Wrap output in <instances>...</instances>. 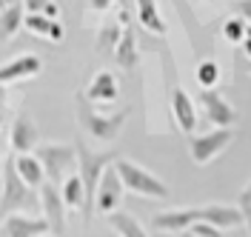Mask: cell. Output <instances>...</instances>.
Returning <instances> with one entry per match:
<instances>
[{
    "label": "cell",
    "instance_id": "obj_1",
    "mask_svg": "<svg viewBox=\"0 0 251 237\" xmlns=\"http://www.w3.org/2000/svg\"><path fill=\"white\" fill-rule=\"evenodd\" d=\"M75 111H77L80 129H83L89 137H97V140H106V143L114 140V137L123 132L126 120H128V106L120 109V111H100V106L92 103L83 92L75 97Z\"/></svg>",
    "mask_w": 251,
    "mask_h": 237
},
{
    "label": "cell",
    "instance_id": "obj_2",
    "mask_svg": "<svg viewBox=\"0 0 251 237\" xmlns=\"http://www.w3.org/2000/svg\"><path fill=\"white\" fill-rule=\"evenodd\" d=\"M77 174L86 186V211H83V220L89 223L94 214V197H97V186L103 180V174L109 169L111 163L117 160L114 152H92L83 140H77Z\"/></svg>",
    "mask_w": 251,
    "mask_h": 237
},
{
    "label": "cell",
    "instance_id": "obj_3",
    "mask_svg": "<svg viewBox=\"0 0 251 237\" xmlns=\"http://www.w3.org/2000/svg\"><path fill=\"white\" fill-rule=\"evenodd\" d=\"M34 206L40 209V194H34V189L20 180V174L15 169V158L6 155V160H3V189H0V217L29 211Z\"/></svg>",
    "mask_w": 251,
    "mask_h": 237
},
{
    "label": "cell",
    "instance_id": "obj_4",
    "mask_svg": "<svg viewBox=\"0 0 251 237\" xmlns=\"http://www.w3.org/2000/svg\"><path fill=\"white\" fill-rule=\"evenodd\" d=\"M114 172L120 174L126 191H134L140 197H151V200H166L169 197V186L151 174L149 169H143L137 163H131L128 158H117L114 160Z\"/></svg>",
    "mask_w": 251,
    "mask_h": 237
},
{
    "label": "cell",
    "instance_id": "obj_5",
    "mask_svg": "<svg viewBox=\"0 0 251 237\" xmlns=\"http://www.w3.org/2000/svg\"><path fill=\"white\" fill-rule=\"evenodd\" d=\"M34 158L43 163L46 169V177L60 186L66 180V174L75 172V163H77V149L75 146H66V143H43L34 149Z\"/></svg>",
    "mask_w": 251,
    "mask_h": 237
},
{
    "label": "cell",
    "instance_id": "obj_6",
    "mask_svg": "<svg viewBox=\"0 0 251 237\" xmlns=\"http://www.w3.org/2000/svg\"><path fill=\"white\" fill-rule=\"evenodd\" d=\"M234 143V129H211L208 134H188V158L194 166H208Z\"/></svg>",
    "mask_w": 251,
    "mask_h": 237
},
{
    "label": "cell",
    "instance_id": "obj_7",
    "mask_svg": "<svg viewBox=\"0 0 251 237\" xmlns=\"http://www.w3.org/2000/svg\"><path fill=\"white\" fill-rule=\"evenodd\" d=\"M40 211H43V220L49 223V232L54 237H63V232H66V203H63L60 186H54L51 180L40 186Z\"/></svg>",
    "mask_w": 251,
    "mask_h": 237
},
{
    "label": "cell",
    "instance_id": "obj_8",
    "mask_svg": "<svg viewBox=\"0 0 251 237\" xmlns=\"http://www.w3.org/2000/svg\"><path fill=\"white\" fill-rule=\"evenodd\" d=\"M37 123L29 111H17V117L9 126V149L15 155H31L40 143H37Z\"/></svg>",
    "mask_w": 251,
    "mask_h": 237
},
{
    "label": "cell",
    "instance_id": "obj_9",
    "mask_svg": "<svg viewBox=\"0 0 251 237\" xmlns=\"http://www.w3.org/2000/svg\"><path fill=\"white\" fill-rule=\"evenodd\" d=\"M200 106H203V114L214 123V129H231L237 123V109L214 89L200 92Z\"/></svg>",
    "mask_w": 251,
    "mask_h": 237
},
{
    "label": "cell",
    "instance_id": "obj_10",
    "mask_svg": "<svg viewBox=\"0 0 251 237\" xmlns=\"http://www.w3.org/2000/svg\"><path fill=\"white\" fill-rule=\"evenodd\" d=\"M123 180H120V174L114 172V163H111L106 174H103V180H100V186H97V197H94V209L97 211H103L106 217H109L111 211H117L120 203H123Z\"/></svg>",
    "mask_w": 251,
    "mask_h": 237
},
{
    "label": "cell",
    "instance_id": "obj_11",
    "mask_svg": "<svg viewBox=\"0 0 251 237\" xmlns=\"http://www.w3.org/2000/svg\"><path fill=\"white\" fill-rule=\"evenodd\" d=\"M40 72H43V60L37 54H17L12 60L0 63V83L12 86V83H20V80L37 78Z\"/></svg>",
    "mask_w": 251,
    "mask_h": 237
},
{
    "label": "cell",
    "instance_id": "obj_12",
    "mask_svg": "<svg viewBox=\"0 0 251 237\" xmlns=\"http://www.w3.org/2000/svg\"><path fill=\"white\" fill-rule=\"evenodd\" d=\"M51 235L49 223L43 217H29V214H9L0 223V237H43Z\"/></svg>",
    "mask_w": 251,
    "mask_h": 237
},
{
    "label": "cell",
    "instance_id": "obj_13",
    "mask_svg": "<svg viewBox=\"0 0 251 237\" xmlns=\"http://www.w3.org/2000/svg\"><path fill=\"white\" fill-rule=\"evenodd\" d=\"M200 220L197 209H172V211H160L151 217V229L157 232H169V235H183L194 223Z\"/></svg>",
    "mask_w": 251,
    "mask_h": 237
},
{
    "label": "cell",
    "instance_id": "obj_14",
    "mask_svg": "<svg viewBox=\"0 0 251 237\" xmlns=\"http://www.w3.org/2000/svg\"><path fill=\"white\" fill-rule=\"evenodd\" d=\"M200 211V220L203 223H211L217 229H240L243 226V214L237 206H228V203H205V206H197Z\"/></svg>",
    "mask_w": 251,
    "mask_h": 237
},
{
    "label": "cell",
    "instance_id": "obj_15",
    "mask_svg": "<svg viewBox=\"0 0 251 237\" xmlns=\"http://www.w3.org/2000/svg\"><path fill=\"white\" fill-rule=\"evenodd\" d=\"M172 114L183 134H194V129H197V106L188 97L186 89H180V86L172 92Z\"/></svg>",
    "mask_w": 251,
    "mask_h": 237
},
{
    "label": "cell",
    "instance_id": "obj_16",
    "mask_svg": "<svg viewBox=\"0 0 251 237\" xmlns=\"http://www.w3.org/2000/svg\"><path fill=\"white\" fill-rule=\"evenodd\" d=\"M83 95L89 97L97 106H111L117 97H120V86H117V78L111 72H97L92 78V83L83 89Z\"/></svg>",
    "mask_w": 251,
    "mask_h": 237
},
{
    "label": "cell",
    "instance_id": "obj_17",
    "mask_svg": "<svg viewBox=\"0 0 251 237\" xmlns=\"http://www.w3.org/2000/svg\"><path fill=\"white\" fill-rule=\"evenodd\" d=\"M114 60H117V66L126 69V72H134L137 63H140L137 37H134V29H131L128 20L123 23V34H120V40H117V46H114Z\"/></svg>",
    "mask_w": 251,
    "mask_h": 237
},
{
    "label": "cell",
    "instance_id": "obj_18",
    "mask_svg": "<svg viewBox=\"0 0 251 237\" xmlns=\"http://www.w3.org/2000/svg\"><path fill=\"white\" fill-rule=\"evenodd\" d=\"M12 158H15V169L26 186L40 189L46 183V169H43V163L34 158V155H12Z\"/></svg>",
    "mask_w": 251,
    "mask_h": 237
},
{
    "label": "cell",
    "instance_id": "obj_19",
    "mask_svg": "<svg viewBox=\"0 0 251 237\" xmlns=\"http://www.w3.org/2000/svg\"><path fill=\"white\" fill-rule=\"evenodd\" d=\"M26 20V6L23 0H12L6 9H0V40H12Z\"/></svg>",
    "mask_w": 251,
    "mask_h": 237
},
{
    "label": "cell",
    "instance_id": "obj_20",
    "mask_svg": "<svg viewBox=\"0 0 251 237\" xmlns=\"http://www.w3.org/2000/svg\"><path fill=\"white\" fill-rule=\"evenodd\" d=\"M23 29L31 34H37V37H43V40H63V26L60 20H51L46 15H26L23 20Z\"/></svg>",
    "mask_w": 251,
    "mask_h": 237
},
{
    "label": "cell",
    "instance_id": "obj_21",
    "mask_svg": "<svg viewBox=\"0 0 251 237\" xmlns=\"http://www.w3.org/2000/svg\"><path fill=\"white\" fill-rule=\"evenodd\" d=\"M60 194H63L66 209H80V211H86V186H83V180H80L77 172L66 174V180L60 183Z\"/></svg>",
    "mask_w": 251,
    "mask_h": 237
},
{
    "label": "cell",
    "instance_id": "obj_22",
    "mask_svg": "<svg viewBox=\"0 0 251 237\" xmlns=\"http://www.w3.org/2000/svg\"><path fill=\"white\" fill-rule=\"evenodd\" d=\"M109 226L114 229V235L117 237H149V232L143 229V223L134 217V214H128V211H111L109 214Z\"/></svg>",
    "mask_w": 251,
    "mask_h": 237
},
{
    "label": "cell",
    "instance_id": "obj_23",
    "mask_svg": "<svg viewBox=\"0 0 251 237\" xmlns=\"http://www.w3.org/2000/svg\"><path fill=\"white\" fill-rule=\"evenodd\" d=\"M137 3V20L146 32L151 34H166V23L157 12V0H134Z\"/></svg>",
    "mask_w": 251,
    "mask_h": 237
},
{
    "label": "cell",
    "instance_id": "obj_24",
    "mask_svg": "<svg viewBox=\"0 0 251 237\" xmlns=\"http://www.w3.org/2000/svg\"><path fill=\"white\" fill-rule=\"evenodd\" d=\"M120 34H123L120 23H103L100 32H97V40H94V52L97 54H114V46H117Z\"/></svg>",
    "mask_w": 251,
    "mask_h": 237
},
{
    "label": "cell",
    "instance_id": "obj_25",
    "mask_svg": "<svg viewBox=\"0 0 251 237\" xmlns=\"http://www.w3.org/2000/svg\"><path fill=\"white\" fill-rule=\"evenodd\" d=\"M197 83L203 86V89H214L220 83V63L217 60H203V63L197 66Z\"/></svg>",
    "mask_w": 251,
    "mask_h": 237
},
{
    "label": "cell",
    "instance_id": "obj_26",
    "mask_svg": "<svg viewBox=\"0 0 251 237\" xmlns=\"http://www.w3.org/2000/svg\"><path fill=\"white\" fill-rule=\"evenodd\" d=\"M246 29H249V23H246L243 17L231 15L223 23V37H226L228 43H243V40H246Z\"/></svg>",
    "mask_w": 251,
    "mask_h": 237
},
{
    "label": "cell",
    "instance_id": "obj_27",
    "mask_svg": "<svg viewBox=\"0 0 251 237\" xmlns=\"http://www.w3.org/2000/svg\"><path fill=\"white\" fill-rule=\"evenodd\" d=\"M237 209H240V214H243L246 232L251 235V177H249V183H246V189L240 191V197H237Z\"/></svg>",
    "mask_w": 251,
    "mask_h": 237
},
{
    "label": "cell",
    "instance_id": "obj_28",
    "mask_svg": "<svg viewBox=\"0 0 251 237\" xmlns=\"http://www.w3.org/2000/svg\"><path fill=\"white\" fill-rule=\"evenodd\" d=\"M188 232H191V235H197V237H223V229L211 226V223H203V220H197Z\"/></svg>",
    "mask_w": 251,
    "mask_h": 237
},
{
    "label": "cell",
    "instance_id": "obj_29",
    "mask_svg": "<svg viewBox=\"0 0 251 237\" xmlns=\"http://www.w3.org/2000/svg\"><path fill=\"white\" fill-rule=\"evenodd\" d=\"M231 12L249 23L251 20V0H234V3H231Z\"/></svg>",
    "mask_w": 251,
    "mask_h": 237
},
{
    "label": "cell",
    "instance_id": "obj_30",
    "mask_svg": "<svg viewBox=\"0 0 251 237\" xmlns=\"http://www.w3.org/2000/svg\"><path fill=\"white\" fill-rule=\"evenodd\" d=\"M46 3H49V0H23V6H26V15H43Z\"/></svg>",
    "mask_w": 251,
    "mask_h": 237
},
{
    "label": "cell",
    "instance_id": "obj_31",
    "mask_svg": "<svg viewBox=\"0 0 251 237\" xmlns=\"http://www.w3.org/2000/svg\"><path fill=\"white\" fill-rule=\"evenodd\" d=\"M6 106H9V86L0 83V129L6 123Z\"/></svg>",
    "mask_w": 251,
    "mask_h": 237
},
{
    "label": "cell",
    "instance_id": "obj_32",
    "mask_svg": "<svg viewBox=\"0 0 251 237\" xmlns=\"http://www.w3.org/2000/svg\"><path fill=\"white\" fill-rule=\"evenodd\" d=\"M43 15L51 17V20H60V6H57V0H49L46 9H43Z\"/></svg>",
    "mask_w": 251,
    "mask_h": 237
},
{
    "label": "cell",
    "instance_id": "obj_33",
    "mask_svg": "<svg viewBox=\"0 0 251 237\" xmlns=\"http://www.w3.org/2000/svg\"><path fill=\"white\" fill-rule=\"evenodd\" d=\"M111 3H114V0H89V9H92V12H106Z\"/></svg>",
    "mask_w": 251,
    "mask_h": 237
},
{
    "label": "cell",
    "instance_id": "obj_34",
    "mask_svg": "<svg viewBox=\"0 0 251 237\" xmlns=\"http://www.w3.org/2000/svg\"><path fill=\"white\" fill-rule=\"evenodd\" d=\"M6 149H9V140H6V132L0 129V158H6Z\"/></svg>",
    "mask_w": 251,
    "mask_h": 237
},
{
    "label": "cell",
    "instance_id": "obj_35",
    "mask_svg": "<svg viewBox=\"0 0 251 237\" xmlns=\"http://www.w3.org/2000/svg\"><path fill=\"white\" fill-rule=\"evenodd\" d=\"M243 52H246V54L251 57V26L246 29V40H243Z\"/></svg>",
    "mask_w": 251,
    "mask_h": 237
},
{
    "label": "cell",
    "instance_id": "obj_36",
    "mask_svg": "<svg viewBox=\"0 0 251 237\" xmlns=\"http://www.w3.org/2000/svg\"><path fill=\"white\" fill-rule=\"evenodd\" d=\"M9 3H12V0H0V9H6V6H9Z\"/></svg>",
    "mask_w": 251,
    "mask_h": 237
},
{
    "label": "cell",
    "instance_id": "obj_37",
    "mask_svg": "<svg viewBox=\"0 0 251 237\" xmlns=\"http://www.w3.org/2000/svg\"><path fill=\"white\" fill-rule=\"evenodd\" d=\"M183 237H197V235H191V232H183Z\"/></svg>",
    "mask_w": 251,
    "mask_h": 237
},
{
    "label": "cell",
    "instance_id": "obj_38",
    "mask_svg": "<svg viewBox=\"0 0 251 237\" xmlns=\"http://www.w3.org/2000/svg\"><path fill=\"white\" fill-rule=\"evenodd\" d=\"M43 237H54V235H43Z\"/></svg>",
    "mask_w": 251,
    "mask_h": 237
}]
</instances>
